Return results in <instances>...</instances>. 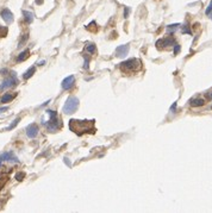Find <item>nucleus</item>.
Returning a JSON list of instances; mask_svg holds the SVG:
<instances>
[{
  "label": "nucleus",
  "mask_w": 212,
  "mask_h": 213,
  "mask_svg": "<svg viewBox=\"0 0 212 213\" xmlns=\"http://www.w3.org/2000/svg\"><path fill=\"white\" fill-rule=\"evenodd\" d=\"M94 122L96 120H76V119H71L69 122V129L73 132L76 135H84L86 132L94 133L96 129H94Z\"/></svg>",
  "instance_id": "1"
},
{
  "label": "nucleus",
  "mask_w": 212,
  "mask_h": 213,
  "mask_svg": "<svg viewBox=\"0 0 212 213\" xmlns=\"http://www.w3.org/2000/svg\"><path fill=\"white\" fill-rule=\"evenodd\" d=\"M142 68V63L138 58H130V60H126L124 62L120 63V69L124 73H128V74H132L138 71Z\"/></svg>",
  "instance_id": "2"
},
{
  "label": "nucleus",
  "mask_w": 212,
  "mask_h": 213,
  "mask_svg": "<svg viewBox=\"0 0 212 213\" xmlns=\"http://www.w3.org/2000/svg\"><path fill=\"white\" fill-rule=\"evenodd\" d=\"M47 113L50 115V119H49L48 125H47L48 131H50V132H55V131H57V130L61 127V123H60V120H59L57 113H56L55 111H53V110H48Z\"/></svg>",
  "instance_id": "3"
},
{
  "label": "nucleus",
  "mask_w": 212,
  "mask_h": 213,
  "mask_svg": "<svg viewBox=\"0 0 212 213\" xmlns=\"http://www.w3.org/2000/svg\"><path fill=\"white\" fill-rule=\"evenodd\" d=\"M78 107H79V99L75 98V97H69L63 106V112L66 115H71V113H74L76 111Z\"/></svg>",
  "instance_id": "4"
},
{
  "label": "nucleus",
  "mask_w": 212,
  "mask_h": 213,
  "mask_svg": "<svg viewBox=\"0 0 212 213\" xmlns=\"http://www.w3.org/2000/svg\"><path fill=\"white\" fill-rule=\"evenodd\" d=\"M177 44L175 39L172 38V37H168V38H163V39H159L156 42V48L157 49H167V48H172Z\"/></svg>",
  "instance_id": "5"
},
{
  "label": "nucleus",
  "mask_w": 212,
  "mask_h": 213,
  "mask_svg": "<svg viewBox=\"0 0 212 213\" xmlns=\"http://www.w3.org/2000/svg\"><path fill=\"white\" fill-rule=\"evenodd\" d=\"M17 83H18V80H17V76H16V74H14V73H11V75H10L9 78L4 80L2 85L0 86V89L2 90V89L14 87V86H17Z\"/></svg>",
  "instance_id": "6"
},
{
  "label": "nucleus",
  "mask_w": 212,
  "mask_h": 213,
  "mask_svg": "<svg viewBox=\"0 0 212 213\" xmlns=\"http://www.w3.org/2000/svg\"><path fill=\"white\" fill-rule=\"evenodd\" d=\"M75 83V78L73 75L67 76L64 80L62 81V88L63 89H71Z\"/></svg>",
  "instance_id": "7"
},
{
  "label": "nucleus",
  "mask_w": 212,
  "mask_h": 213,
  "mask_svg": "<svg viewBox=\"0 0 212 213\" xmlns=\"http://www.w3.org/2000/svg\"><path fill=\"white\" fill-rule=\"evenodd\" d=\"M129 49H130V46L128 44L119 45V46L116 49V55H117V57H124V56H126L128 53H129Z\"/></svg>",
  "instance_id": "8"
},
{
  "label": "nucleus",
  "mask_w": 212,
  "mask_h": 213,
  "mask_svg": "<svg viewBox=\"0 0 212 213\" xmlns=\"http://www.w3.org/2000/svg\"><path fill=\"white\" fill-rule=\"evenodd\" d=\"M38 133V126L36 124H31L26 127V135L30 138H35Z\"/></svg>",
  "instance_id": "9"
},
{
  "label": "nucleus",
  "mask_w": 212,
  "mask_h": 213,
  "mask_svg": "<svg viewBox=\"0 0 212 213\" xmlns=\"http://www.w3.org/2000/svg\"><path fill=\"white\" fill-rule=\"evenodd\" d=\"M0 159L2 161H7V162H18V159L16 157V155L13 154V152H4L1 156H0Z\"/></svg>",
  "instance_id": "10"
},
{
  "label": "nucleus",
  "mask_w": 212,
  "mask_h": 213,
  "mask_svg": "<svg viewBox=\"0 0 212 213\" xmlns=\"http://www.w3.org/2000/svg\"><path fill=\"white\" fill-rule=\"evenodd\" d=\"M1 17H2V19H4L6 23H9V24L13 22V14H12V12L7 9L1 11Z\"/></svg>",
  "instance_id": "11"
},
{
  "label": "nucleus",
  "mask_w": 212,
  "mask_h": 213,
  "mask_svg": "<svg viewBox=\"0 0 212 213\" xmlns=\"http://www.w3.org/2000/svg\"><path fill=\"white\" fill-rule=\"evenodd\" d=\"M16 97H17V93H7V94H5L2 98L0 99V102H1V104L10 102V101H12Z\"/></svg>",
  "instance_id": "12"
},
{
  "label": "nucleus",
  "mask_w": 212,
  "mask_h": 213,
  "mask_svg": "<svg viewBox=\"0 0 212 213\" xmlns=\"http://www.w3.org/2000/svg\"><path fill=\"white\" fill-rule=\"evenodd\" d=\"M190 105L193 107L203 106V105H205V100H204V99H200V98H192L190 100Z\"/></svg>",
  "instance_id": "13"
},
{
  "label": "nucleus",
  "mask_w": 212,
  "mask_h": 213,
  "mask_svg": "<svg viewBox=\"0 0 212 213\" xmlns=\"http://www.w3.org/2000/svg\"><path fill=\"white\" fill-rule=\"evenodd\" d=\"M29 56H30V50L26 49V50H24V51H22V53L19 54V56L17 57V61L18 62H23V61L26 60Z\"/></svg>",
  "instance_id": "14"
},
{
  "label": "nucleus",
  "mask_w": 212,
  "mask_h": 213,
  "mask_svg": "<svg viewBox=\"0 0 212 213\" xmlns=\"http://www.w3.org/2000/svg\"><path fill=\"white\" fill-rule=\"evenodd\" d=\"M23 14H24V18H25V22L26 23H31L34 20V14L31 12H27V11H23Z\"/></svg>",
  "instance_id": "15"
},
{
  "label": "nucleus",
  "mask_w": 212,
  "mask_h": 213,
  "mask_svg": "<svg viewBox=\"0 0 212 213\" xmlns=\"http://www.w3.org/2000/svg\"><path fill=\"white\" fill-rule=\"evenodd\" d=\"M35 71H36V68H35V67H31V68H30L29 70L25 71V74H24V76H23V78H24L25 80H27L29 78H31V76H32V75L35 74Z\"/></svg>",
  "instance_id": "16"
},
{
  "label": "nucleus",
  "mask_w": 212,
  "mask_h": 213,
  "mask_svg": "<svg viewBox=\"0 0 212 213\" xmlns=\"http://www.w3.org/2000/svg\"><path fill=\"white\" fill-rule=\"evenodd\" d=\"M177 26H179V24H173V25H168L167 26V34L169 35V34H174V31L177 29Z\"/></svg>",
  "instance_id": "17"
},
{
  "label": "nucleus",
  "mask_w": 212,
  "mask_h": 213,
  "mask_svg": "<svg viewBox=\"0 0 212 213\" xmlns=\"http://www.w3.org/2000/svg\"><path fill=\"white\" fill-rule=\"evenodd\" d=\"M205 14H206L209 18H211L212 19V0H211V2L209 4V6H207L206 11H205Z\"/></svg>",
  "instance_id": "18"
},
{
  "label": "nucleus",
  "mask_w": 212,
  "mask_h": 213,
  "mask_svg": "<svg viewBox=\"0 0 212 213\" xmlns=\"http://www.w3.org/2000/svg\"><path fill=\"white\" fill-rule=\"evenodd\" d=\"M7 31H9L7 27L1 26V25H0V37H5V36L7 35Z\"/></svg>",
  "instance_id": "19"
},
{
  "label": "nucleus",
  "mask_w": 212,
  "mask_h": 213,
  "mask_svg": "<svg viewBox=\"0 0 212 213\" xmlns=\"http://www.w3.org/2000/svg\"><path fill=\"white\" fill-rule=\"evenodd\" d=\"M94 25H97V24H96V22H92V23H89L88 25L86 26V29H87L88 31H92V32H96V31H97V29H94Z\"/></svg>",
  "instance_id": "20"
},
{
  "label": "nucleus",
  "mask_w": 212,
  "mask_h": 213,
  "mask_svg": "<svg viewBox=\"0 0 212 213\" xmlns=\"http://www.w3.org/2000/svg\"><path fill=\"white\" fill-rule=\"evenodd\" d=\"M19 120H20L19 118H17V119H14V120H13V123L10 125L9 127H6V131H9V130H12V129H13V127H14V126H16V125L18 124V122H19Z\"/></svg>",
  "instance_id": "21"
},
{
  "label": "nucleus",
  "mask_w": 212,
  "mask_h": 213,
  "mask_svg": "<svg viewBox=\"0 0 212 213\" xmlns=\"http://www.w3.org/2000/svg\"><path fill=\"white\" fill-rule=\"evenodd\" d=\"M86 50L88 51V53L91 54H93V53H96V45H93V44H89L87 48H86Z\"/></svg>",
  "instance_id": "22"
},
{
  "label": "nucleus",
  "mask_w": 212,
  "mask_h": 213,
  "mask_svg": "<svg viewBox=\"0 0 212 213\" xmlns=\"http://www.w3.org/2000/svg\"><path fill=\"white\" fill-rule=\"evenodd\" d=\"M7 180H9V179H7V178H2V179H0V189H1V188H4V186H5V183L7 182Z\"/></svg>",
  "instance_id": "23"
},
{
  "label": "nucleus",
  "mask_w": 212,
  "mask_h": 213,
  "mask_svg": "<svg viewBox=\"0 0 212 213\" xmlns=\"http://www.w3.org/2000/svg\"><path fill=\"white\" fill-rule=\"evenodd\" d=\"M24 176H25V174H24V173H18L17 175H16V179H17L18 181H22Z\"/></svg>",
  "instance_id": "24"
},
{
  "label": "nucleus",
  "mask_w": 212,
  "mask_h": 213,
  "mask_svg": "<svg viewBox=\"0 0 212 213\" xmlns=\"http://www.w3.org/2000/svg\"><path fill=\"white\" fill-rule=\"evenodd\" d=\"M182 34H188V35H192V31H191L190 29H187V25H185V26H184V29H182Z\"/></svg>",
  "instance_id": "25"
},
{
  "label": "nucleus",
  "mask_w": 212,
  "mask_h": 213,
  "mask_svg": "<svg viewBox=\"0 0 212 213\" xmlns=\"http://www.w3.org/2000/svg\"><path fill=\"white\" fill-rule=\"evenodd\" d=\"M129 12H130V9H129V7H125V11H124V18L129 17Z\"/></svg>",
  "instance_id": "26"
},
{
  "label": "nucleus",
  "mask_w": 212,
  "mask_h": 213,
  "mask_svg": "<svg viewBox=\"0 0 212 213\" xmlns=\"http://www.w3.org/2000/svg\"><path fill=\"white\" fill-rule=\"evenodd\" d=\"M179 50H180V45L175 44L174 45V55H177V54L179 53Z\"/></svg>",
  "instance_id": "27"
},
{
  "label": "nucleus",
  "mask_w": 212,
  "mask_h": 213,
  "mask_svg": "<svg viewBox=\"0 0 212 213\" xmlns=\"http://www.w3.org/2000/svg\"><path fill=\"white\" fill-rule=\"evenodd\" d=\"M37 4H43V0H36Z\"/></svg>",
  "instance_id": "28"
},
{
  "label": "nucleus",
  "mask_w": 212,
  "mask_h": 213,
  "mask_svg": "<svg viewBox=\"0 0 212 213\" xmlns=\"http://www.w3.org/2000/svg\"><path fill=\"white\" fill-rule=\"evenodd\" d=\"M1 162H2V160H1V159H0V166H1Z\"/></svg>",
  "instance_id": "29"
}]
</instances>
